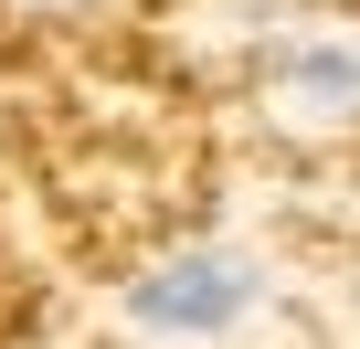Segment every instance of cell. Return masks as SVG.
Listing matches in <instances>:
<instances>
[{"label": "cell", "instance_id": "3957f363", "mask_svg": "<svg viewBox=\"0 0 360 349\" xmlns=\"http://www.w3.org/2000/svg\"><path fill=\"white\" fill-rule=\"evenodd\" d=\"M32 11H96V0H32Z\"/></svg>", "mask_w": 360, "mask_h": 349}, {"label": "cell", "instance_id": "7a4b0ae2", "mask_svg": "<svg viewBox=\"0 0 360 349\" xmlns=\"http://www.w3.org/2000/svg\"><path fill=\"white\" fill-rule=\"evenodd\" d=\"M265 106L286 127H360V32H286L265 53Z\"/></svg>", "mask_w": 360, "mask_h": 349}, {"label": "cell", "instance_id": "6da1fadb", "mask_svg": "<svg viewBox=\"0 0 360 349\" xmlns=\"http://www.w3.org/2000/svg\"><path fill=\"white\" fill-rule=\"evenodd\" d=\"M244 307H255V265H244L233 244H180V254H159V265L127 286V317L159 328V338H212V328H233Z\"/></svg>", "mask_w": 360, "mask_h": 349}]
</instances>
